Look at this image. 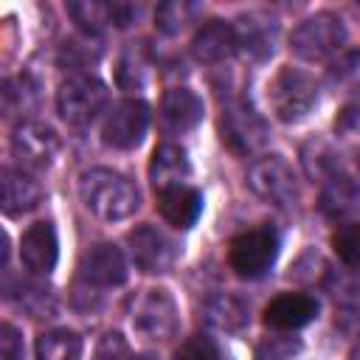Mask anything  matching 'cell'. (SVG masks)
I'll return each instance as SVG.
<instances>
[{"instance_id": "cell-8", "label": "cell", "mask_w": 360, "mask_h": 360, "mask_svg": "<svg viewBox=\"0 0 360 360\" xmlns=\"http://www.w3.org/2000/svg\"><path fill=\"white\" fill-rule=\"evenodd\" d=\"M149 129V104L141 98L118 101L104 118L101 138L112 149H135Z\"/></svg>"}, {"instance_id": "cell-6", "label": "cell", "mask_w": 360, "mask_h": 360, "mask_svg": "<svg viewBox=\"0 0 360 360\" xmlns=\"http://www.w3.org/2000/svg\"><path fill=\"white\" fill-rule=\"evenodd\" d=\"M248 183L262 200L278 208H290L298 202V177L281 155H267L253 160V166L248 169Z\"/></svg>"}, {"instance_id": "cell-24", "label": "cell", "mask_w": 360, "mask_h": 360, "mask_svg": "<svg viewBox=\"0 0 360 360\" xmlns=\"http://www.w3.org/2000/svg\"><path fill=\"white\" fill-rule=\"evenodd\" d=\"M37 101V84L31 82V76H17V79H8L6 87H3V107L6 112H25L31 110Z\"/></svg>"}, {"instance_id": "cell-19", "label": "cell", "mask_w": 360, "mask_h": 360, "mask_svg": "<svg viewBox=\"0 0 360 360\" xmlns=\"http://www.w3.org/2000/svg\"><path fill=\"white\" fill-rule=\"evenodd\" d=\"M0 183H3V211L8 217H20V214L34 211L45 197L39 180L22 169H3Z\"/></svg>"}, {"instance_id": "cell-22", "label": "cell", "mask_w": 360, "mask_h": 360, "mask_svg": "<svg viewBox=\"0 0 360 360\" xmlns=\"http://www.w3.org/2000/svg\"><path fill=\"white\" fill-rule=\"evenodd\" d=\"M200 6L191 0H166L158 6L155 11V25L163 34H180L183 28H188L197 17H200Z\"/></svg>"}, {"instance_id": "cell-14", "label": "cell", "mask_w": 360, "mask_h": 360, "mask_svg": "<svg viewBox=\"0 0 360 360\" xmlns=\"http://www.w3.org/2000/svg\"><path fill=\"white\" fill-rule=\"evenodd\" d=\"M68 14L84 34H98L104 25H129L138 17V8L127 3H104V0H76L68 3Z\"/></svg>"}, {"instance_id": "cell-35", "label": "cell", "mask_w": 360, "mask_h": 360, "mask_svg": "<svg viewBox=\"0 0 360 360\" xmlns=\"http://www.w3.org/2000/svg\"><path fill=\"white\" fill-rule=\"evenodd\" d=\"M132 360H158V357H152V354H132Z\"/></svg>"}, {"instance_id": "cell-28", "label": "cell", "mask_w": 360, "mask_h": 360, "mask_svg": "<svg viewBox=\"0 0 360 360\" xmlns=\"http://www.w3.org/2000/svg\"><path fill=\"white\" fill-rule=\"evenodd\" d=\"M172 360H219V349H217V343H214L211 338L194 335V338L183 340V343L174 349Z\"/></svg>"}, {"instance_id": "cell-33", "label": "cell", "mask_w": 360, "mask_h": 360, "mask_svg": "<svg viewBox=\"0 0 360 360\" xmlns=\"http://www.w3.org/2000/svg\"><path fill=\"white\" fill-rule=\"evenodd\" d=\"M332 76L335 79H340V82H360V56H346L343 62H340V68H335L332 70Z\"/></svg>"}, {"instance_id": "cell-13", "label": "cell", "mask_w": 360, "mask_h": 360, "mask_svg": "<svg viewBox=\"0 0 360 360\" xmlns=\"http://www.w3.org/2000/svg\"><path fill=\"white\" fill-rule=\"evenodd\" d=\"M20 259L25 264V270H31L34 276H48L59 259V242H56V231L48 219L34 222L20 242Z\"/></svg>"}, {"instance_id": "cell-7", "label": "cell", "mask_w": 360, "mask_h": 360, "mask_svg": "<svg viewBox=\"0 0 360 360\" xmlns=\"http://www.w3.org/2000/svg\"><path fill=\"white\" fill-rule=\"evenodd\" d=\"M276 253H278V236L270 228H250L231 239L228 262L242 278H256L276 262Z\"/></svg>"}, {"instance_id": "cell-32", "label": "cell", "mask_w": 360, "mask_h": 360, "mask_svg": "<svg viewBox=\"0 0 360 360\" xmlns=\"http://www.w3.org/2000/svg\"><path fill=\"white\" fill-rule=\"evenodd\" d=\"M0 360H22V338L11 323L0 326Z\"/></svg>"}, {"instance_id": "cell-27", "label": "cell", "mask_w": 360, "mask_h": 360, "mask_svg": "<svg viewBox=\"0 0 360 360\" xmlns=\"http://www.w3.org/2000/svg\"><path fill=\"white\" fill-rule=\"evenodd\" d=\"M59 62L68 65L70 70L90 68L93 62H98V48L90 39H68L59 51Z\"/></svg>"}, {"instance_id": "cell-5", "label": "cell", "mask_w": 360, "mask_h": 360, "mask_svg": "<svg viewBox=\"0 0 360 360\" xmlns=\"http://www.w3.org/2000/svg\"><path fill=\"white\" fill-rule=\"evenodd\" d=\"M129 323L146 340H166L177 329V304L163 287H149L129 304Z\"/></svg>"}, {"instance_id": "cell-1", "label": "cell", "mask_w": 360, "mask_h": 360, "mask_svg": "<svg viewBox=\"0 0 360 360\" xmlns=\"http://www.w3.org/2000/svg\"><path fill=\"white\" fill-rule=\"evenodd\" d=\"M79 197L87 211H93L98 219H107V222L127 219L141 208L138 186L112 169L84 172L79 177Z\"/></svg>"}, {"instance_id": "cell-25", "label": "cell", "mask_w": 360, "mask_h": 360, "mask_svg": "<svg viewBox=\"0 0 360 360\" xmlns=\"http://www.w3.org/2000/svg\"><path fill=\"white\" fill-rule=\"evenodd\" d=\"M332 250L335 256L349 264V267H360V225L357 222H346L332 233Z\"/></svg>"}, {"instance_id": "cell-21", "label": "cell", "mask_w": 360, "mask_h": 360, "mask_svg": "<svg viewBox=\"0 0 360 360\" xmlns=\"http://www.w3.org/2000/svg\"><path fill=\"white\" fill-rule=\"evenodd\" d=\"M82 357V338L70 329H51L42 332L37 340V360H79Z\"/></svg>"}, {"instance_id": "cell-18", "label": "cell", "mask_w": 360, "mask_h": 360, "mask_svg": "<svg viewBox=\"0 0 360 360\" xmlns=\"http://www.w3.org/2000/svg\"><path fill=\"white\" fill-rule=\"evenodd\" d=\"M236 48H239L236 28L231 22H225V20H208L205 25H200V31L191 39L194 56L200 62H205V65L225 62Z\"/></svg>"}, {"instance_id": "cell-2", "label": "cell", "mask_w": 360, "mask_h": 360, "mask_svg": "<svg viewBox=\"0 0 360 360\" xmlns=\"http://www.w3.org/2000/svg\"><path fill=\"white\" fill-rule=\"evenodd\" d=\"M267 101L278 121L295 124L318 104V82L298 68H281L267 84Z\"/></svg>"}, {"instance_id": "cell-3", "label": "cell", "mask_w": 360, "mask_h": 360, "mask_svg": "<svg viewBox=\"0 0 360 360\" xmlns=\"http://www.w3.org/2000/svg\"><path fill=\"white\" fill-rule=\"evenodd\" d=\"M346 45V25L332 11H318L295 25L290 34V48L295 56L307 62H321L338 53Z\"/></svg>"}, {"instance_id": "cell-4", "label": "cell", "mask_w": 360, "mask_h": 360, "mask_svg": "<svg viewBox=\"0 0 360 360\" xmlns=\"http://www.w3.org/2000/svg\"><path fill=\"white\" fill-rule=\"evenodd\" d=\"M107 84L90 73H73L59 84L56 107L70 127H87L107 107Z\"/></svg>"}, {"instance_id": "cell-29", "label": "cell", "mask_w": 360, "mask_h": 360, "mask_svg": "<svg viewBox=\"0 0 360 360\" xmlns=\"http://www.w3.org/2000/svg\"><path fill=\"white\" fill-rule=\"evenodd\" d=\"M20 307H25L34 318H45L53 312V295L51 290H42L37 284H20Z\"/></svg>"}, {"instance_id": "cell-26", "label": "cell", "mask_w": 360, "mask_h": 360, "mask_svg": "<svg viewBox=\"0 0 360 360\" xmlns=\"http://www.w3.org/2000/svg\"><path fill=\"white\" fill-rule=\"evenodd\" d=\"M301 357H304L301 340L284 338V335L267 338V340H262L259 349H256V360H301Z\"/></svg>"}, {"instance_id": "cell-17", "label": "cell", "mask_w": 360, "mask_h": 360, "mask_svg": "<svg viewBox=\"0 0 360 360\" xmlns=\"http://www.w3.org/2000/svg\"><path fill=\"white\" fill-rule=\"evenodd\" d=\"M191 174V160L188 152L180 143H158L149 160V180L155 186V191L172 188V186H183L186 177Z\"/></svg>"}, {"instance_id": "cell-16", "label": "cell", "mask_w": 360, "mask_h": 360, "mask_svg": "<svg viewBox=\"0 0 360 360\" xmlns=\"http://www.w3.org/2000/svg\"><path fill=\"white\" fill-rule=\"evenodd\" d=\"M202 121V98L188 87H172L160 101V124L166 132L180 135Z\"/></svg>"}, {"instance_id": "cell-23", "label": "cell", "mask_w": 360, "mask_h": 360, "mask_svg": "<svg viewBox=\"0 0 360 360\" xmlns=\"http://www.w3.org/2000/svg\"><path fill=\"white\" fill-rule=\"evenodd\" d=\"M357 200H360V186L346 174L332 177V183L323 188V197H321L323 211L332 214V217H340V214L352 211L357 205Z\"/></svg>"}, {"instance_id": "cell-30", "label": "cell", "mask_w": 360, "mask_h": 360, "mask_svg": "<svg viewBox=\"0 0 360 360\" xmlns=\"http://www.w3.org/2000/svg\"><path fill=\"white\" fill-rule=\"evenodd\" d=\"M96 360H132L129 343L121 332H107L96 346Z\"/></svg>"}, {"instance_id": "cell-9", "label": "cell", "mask_w": 360, "mask_h": 360, "mask_svg": "<svg viewBox=\"0 0 360 360\" xmlns=\"http://www.w3.org/2000/svg\"><path fill=\"white\" fill-rule=\"evenodd\" d=\"M129 259L143 273H169L177 262V245L155 225H138L127 233Z\"/></svg>"}, {"instance_id": "cell-12", "label": "cell", "mask_w": 360, "mask_h": 360, "mask_svg": "<svg viewBox=\"0 0 360 360\" xmlns=\"http://www.w3.org/2000/svg\"><path fill=\"white\" fill-rule=\"evenodd\" d=\"M79 276L84 284H93V287H118L127 281L124 253L107 242L93 245L79 262Z\"/></svg>"}, {"instance_id": "cell-34", "label": "cell", "mask_w": 360, "mask_h": 360, "mask_svg": "<svg viewBox=\"0 0 360 360\" xmlns=\"http://www.w3.org/2000/svg\"><path fill=\"white\" fill-rule=\"evenodd\" d=\"M349 360H360V338L354 340V346H352V352H349Z\"/></svg>"}, {"instance_id": "cell-11", "label": "cell", "mask_w": 360, "mask_h": 360, "mask_svg": "<svg viewBox=\"0 0 360 360\" xmlns=\"http://www.w3.org/2000/svg\"><path fill=\"white\" fill-rule=\"evenodd\" d=\"M219 129H222L225 146L231 152H236V155H253L256 149H262V143L267 138L262 118L245 104H231L222 112Z\"/></svg>"}, {"instance_id": "cell-31", "label": "cell", "mask_w": 360, "mask_h": 360, "mask_svg": "<svg viewBox=\"0 0 360 360\" xmlns=\"http://www.w3.org/2000/svg\"><path fill=\"white\" fill-rule=\"evenodd\" d=\"M231 315L239 318V321H245V309H242L233 298H219V301L211 304V309H208V321L217 323L219 329H236V326L231 323Z\"/></svg>"}, {"instance_id": "cell-20", "label": "cell", "mask_w": 360, "mask_h": 360, "mask_svg": "<svg viewBox=\"0 0 360 360\" xmlns=\"http://www.w3.org/2000/svg\"><path fill=\"white\" fill-rule=\"evenodd\" d=\"M158 211L174 228H191L202 211V194L191 186H172L158 191Z\"/></svg>"}, {"instance_id": "cell-15", "label": "cell", "mask_w": 360, "mask_h": 360, "mask_svg": "<svg viewBox=\"0 0 360 360\" xmlns=\"http://www.w3.org/2000/svg\"><path fill=\"white\" fill-rule=\"evenodd\" d=\"M318 315V301L307 292H281L264 307V323L281 332L301 329Z\"/></svg>"}, {"instance_id": "cell-10", "label": "cell", "mask_w": 360, "mask_h": 360, "mask_svg": "<svg viewBox=\"0 0 360 360\" xmlns=\"http://www.w3.org/2000/svg\"><path fill=\"white\" fill-rule=\"evenodd\" d=\"M59 135L53 132V127L39 124V121H22L17 124L14 135H11V152L22 166L31 169H45L53 163L56 152H59Z\"/></svg>"}]
</instances>
